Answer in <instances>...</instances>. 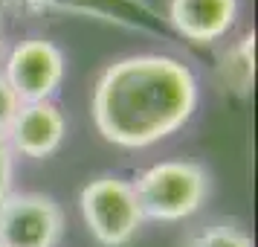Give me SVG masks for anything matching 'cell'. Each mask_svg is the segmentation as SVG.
Segmentation results:
<instances>
[{
  "mask_svg": "<svg viewBox=\"0 0 258 247\" xmlns=\"http://www.w3.org/2000/svg\"><path fill=\"white\" fill-rule=\"evenodd\" d=\"M200 99L188 64L163 53L113 61L90 99L96 131L119 149H148L186 125Z\"/></svg>",
  "mask_w": 258,
  "mask_h": 247,
  "instance_id": "1",
  "label": "cell"
},
{
  "mask_svg": "<svg viewBox=\"0 0 258 247\" xmlns=\"http://www.w3.org/2000/svg\"><path fill=\"white\" fill-rule=\"evenodd\" d=\"M137 201L145 218L154 221H183L200 210L209 195L206 169L191 160H163L148 166L137 183Z\"/></svg>",
  "mask_w": 258,
  "mask_h": 247,
  "instance_id": "2",
  "label": "cell"
},
{
  "mask_svg": "<svg viewBox=\"0 0 258 247\" xmlns=\"http://www.w3.org/2000/svg\"><path fill=\"white\" fill-rule=\"evenodd\" d=\"M79 207L90 235L102 247H125L145 221L134 183L116 175H102L90 180L82 189Z\"/></svg>",
  "mask_w": 258,
  "mask_h": 247,
  "instance_id": "3",
  "label": "cell"
},
{
  "mask_svg": "<svg viewBox=\"0 0 258 247\" xmlns=\"http://www.w3.org/2000/svg\"><path fill=\"white\" fill-rule=\"evenodd\" d=\"M67 76V61L61 47L47 38H26L18 41L6 56L3 79L9 82L21 105L29 102H49L58 93L61 82Z\"/></svg>",
  "mask_w": 258,
  "mask_h": 247,
  "instance_id": "4",
  "label": "cell"
},
{
  "mask_svg": "<svg viewBox=\"0 0 258 247\" xmlns=\"http://www.w3.org/2000/svg\"><path fill=\"white\" fill-rule=\"evenodd\" d=\"M61 233L64 215L49 195L9 192L0 201V247H55Z\"/></svg>",
  "mask_w": 258,
  "mask_h": 247,
  "instance_id": "5",
  "label": "cell"
},
{
  "mask_svg": "<svg viewBox=\"0 0 258 247\" xmlns=\"http://www.w3.org/2000/svg\"><path fill=\"white\" fill-rule=\"evenodd\" d=\"M67 134V119L52 102H29L21 105L12 125L6 131V142L15 154L24 157H49L58 152Z\"/></svg>",
  "mask_w": 258,
  "mask_h": 247,
  "instance_id": "6",
  "label": "cell"
},
{
  "mask_svg": "<svg viewBox=\"0 0 258 247\" xmlns=\"http://www.w3.org/2000/svg\"><path fill=\"white\" fill-rule=\"evenodd\" d=\"M238 9V0H168V24L186 41L212 44L229 35Z\"/></svg>",
  "mask_w": 258,
  "mask_h": 247,
  "instance_id": "7",
  "label": "cell"
},
{
  "mask_svg": "<svg viewBox=\"0 0 258 247\" xmlns=\"http://www.w3.org/2000/svg\"><path fill=\"white\" fill-rule=\"evenodd\" d=\"M218 79L235 96H249L255 82V32H244L218 59Z\"/></svg>",
  "mask_w": 258,
  "mask_h": 247,
  "instance_id": "8",
  "label": "cell"
},
{
  "mask_svg": "<svg viewBox=\"0 0 258 247\" xmlns=\"http://www.w3.org/2000/svg\"><path fill=\"white\" fill-rule=\"evenodd\" d=\"M44 3H58L64 9H76V12L87 15H102L105 21H119L128 26H140L142 15L151 18L148 6L140 0H44Z\"/></svg>",
  "mask_w": 258,
  "mask_h": 247,
  "instance_id": "9",
  "label": "cell"
},
{
  "mask_svg": "<svg viewBox=\"0 0 258 247\" xmlns=\"http://www.w3.org/2000/svg\"><path fill=\"white\" fill-rule=\"evenodd\" d=\"M188 247H252L249 235L232 224H212L188 238Z\"/></svg>",
  "mask_w": 258,
  "mask_h": 247,
  "instance_id": "10",
  "label": "cell"
},
{
  "mask_svg": "<svg viewBox=\"0 0 258 247\" xmlns=\"http://www.w3.org/2000/svg\"><path fill=\"white\" fill-rule=\"evenodd\" d=\"M18 108H21V99L15 96V90L9 87V82H6L3 73H0V137H6V131L12 125Z\"/></svg>",
  "mask_w": 258,
  "mask_h": 247,
  "instance_id": "11",
  "label": "cell"
},
{
  "mask_svg": "<svg viewBox=\"0 0 258 247\" xmlns=\"http://www.w3.org/2000/svg\"><path fill=\"white\" fill-rule=\"evenodd\" d=\"M12 175H15V152L9 149L6 137H0V201L12 192Z\"/></svg>",
  "mask_w": 258,
  "mask_h": 247,
  "instance_id": "12",
  "label": "cell"
},
{
  "mask_svg": "<svg viewBox=\"0 0 258 247\" xmlns=\"http://www.w3.org/2000/svg\"><path fill=\"white\" fill-rule=\"evenodd\" d=\"M21 3H44V0H21Z\"/></svg>",
  "mask_w": 258,
  "mask_h": 247,
  "instance_id": "13",
  "label": "cell"
},
{
  "mask_svg": "<svg viewBox=\"0 0 258 247\" xmlns=\"http://www.w3.org/2000/svg\"><path fill=\"white\" fill-rule=\"evenodd\" d=\"M0 56H3V32H0Z\"/></svg>",
  "mask_w": 258,
  "mask_h": 247,
  "instance_id": "14",
  "label": "cell"
}]
</instances>
